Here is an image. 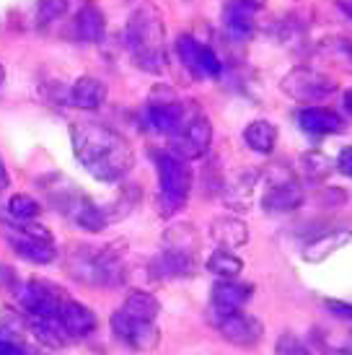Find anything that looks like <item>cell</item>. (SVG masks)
I'll return each mask as SVG.
<instances>
[{
    "instance_id": "cell-9",
    "label": "cell",
    "mask_w": 352,
    "mask_h": 355,
    "mask_svg": "<svg viewBox=\"0 0 352 355\" xmlns=\"http://www.w3.org/2000/svg\"><path fill=\"white\" fill-rule=\"evenodd\" d=\"M174 52L197 80H215L223 76V60L218 58V52L210 44L197 40L195 34H179Z\"/></svg>"
},
{
    "instance_id": "cell-29",
    "label": "cell",
    "mask_w": 352,
    "mask_h": 355,
    "mask_svg": "<svg viewBox=\"0 0 352 355\" xmlns=\"http://www.w3.org/2000/svg\"><path fill=\"white\" fill-rule=\"evenodd\" d=\"M42 213L39 200H34L26 192H19V195H10L8 202H6V218L10 220H19V223H29V220H37V216Z\"/></svg>"
},
{
    "instance_id": "cell-21",
    "label": "cell",
    "mask_w": 352,
    "mask_h": 355,
    "mask_svg": "<svg viewBox=\"0 0 352 355\" xmlns=\"http://www.w3.org/2000/svg\"><path fill=\"white\" fill-rule=\"evenodd\" d=\"M161 249H168V252H176V254H186V257H200V234L192 223H174L164 231V239H161Z\"/></svg>"
},
{
    "instance_id": "cell-13",
    "label": "cell",
    "mask_w": 352,
    "mask_h": 355,
    "mask_svg": "<svg viewBox=\"0 0 352 355\" xmlns=\"http://www.w3.org/2000/svg\"><path fill=\"white\" fill-rule=\"evenodd\" d=\"M109 324H112V332H114L119 343H125V345L137 350V353H150L161 343V329H158L156 322L135 319V316L125 314L122 309H117L112 314Z\"/></svg>"
},
{
    "instance_id": "cell-14",
    "label": "cell",
    "mask_w": 352,
    "mask_h": 355,
    "mask_svg": "<svg viewBox=\"0 0 352 355\" xmlns=\"http://www.w3.org/2000/svg\"><path fill=\"white\" fill-rule=\"evenodd\" d=\"M264 8V0H225L223 3V26L228 37L236 42L252 40L259 29V13Z\"/></svg>"
},
{
    "instance_id": "cell-32",
    "label": "cell",
    "mask_w": 352,
    "mask_h": 355,
    "mask_svg": "<svg viewBox=\"0 0 352 355\" xmlns=\"http://www.w3.org/2000/svg\"><path fill=\"white\" fill-rule=\"evenodd\" d=\"M274 355H313V353L295 335L285 332V335H280L277 345H274Z\"/></svg>"
},
{
    "instance_id": "cell-30",
    "label": "cell",
    "mask_w": 352,
    "mask_h": 355,
    "mask_svg": "<svg viewBox=\"0 0 352 355\" xmlns=\"http://www.w3.org/2000/svg\"><path fill=\"white\" fill-rule=\"evenodd\" d=\"M207 272H213L218 277H238L244 272V262L231 252V249H215L207 257Z\"/></svg>"
},
{
    "instance_id": "cell-4",
    "label": "cell",
    "mask_w": 352,
    "mask_h": 355,
    "mask_svg": "<svg viewBox=\"0 0 352 355\" xmlns=\"http://www.w3.org/2000/svg\"><path fill=\"white\" fill-rule=\"evenodd\" d=\"M153 164L158 174V216L171 218L186 205L195 184V174L189 168V161L174 156L171 150H153Z\"/></svg>"
},
{
    "instance_id": "cell-38",
    "label": "cell",
    "mask_w": 352,
    "mask_h": 355,
    "mask_svg": "<svg viewBox=\"0 0 352 355\" xmlns=\"http://www.w3.org/2000/svg\"><path fill=\"white\" fill-rule=\"evenodd\" d=\"M295 3H301V0H295Z\"/></svg>"
},
{
    "instance_id": "cell-17",
    "label": "cell",
    "mask_w": 352,
    "mask_h": 355,
    "mask_svg": "<svg viewBox=\"0 0 352 355\" xmlns=\"http://www.w3.org/2000/svg\"><path fill=\"white\" fill-rule=\"evenodd\" d=\"M109 89L104 80L94 78V76H83L78 78L68 91V104L80 112H96L107 104Z\"/></svg>"
},
{
    "instance_id": "cell-6",
    "label": "cell",
    "mask_w": 352,
    "mask_h": 355,
    "mask_svg": "<svg viewBox=\"0 0 352 355\" xmlns=\"http://www.w3.org/2000/svg\"><path fill=\"white\" fill-rule=\"evenodd\" d=\"M197 112L200 109L189 107L186 101L174 96L168 89H156L150 94V101L146 104V109H143V122L150 132L171 138L174 132L184 128L186 119L195 117Z\"/></svg>"
},
{
    "instance_id": "cell-26",
    "label": "cell",
    "mask_w": 352,
    "mask_h": 355,
    "mask_svg": "<svg viewBox=\"0 0 352 355\" xmlns=\"http://www.w3.org/2000/svg\"><path fill=\"white\" fill-rule=\"evenodd\" d=\"M334 171L332 158L322 153V150H306L298 156V174L303 182H311V184H319L324 179H329Z\"/></svg>"
},
{
    "instance_id": "cell-31",
    "label": "cell",
    "mask_w": 352,
    "mask_h": 355,
    "mask_svg": "<svg viewBox=\"0 0 352 355\" xmlns=\"http://www.w3.org/2000/svg\"><path fill=\"white\" fill-rule=\"evenodd\" d=\"M65 10H68V0H39L37 21L42 26H47L52 21H58L60 16H65Z\"/></svg>"
},
{
    "instance_id": "cell-10",
    "label": "cell",
    "mask_w": 352,
    "mask_h": 355,
    "mask_svg": "<svg viewBox=\"0 0 352 355\" xmlns=\"http://www.w3.org/2000/svg\"><path fill=\"white\" fill-rule=\"evenodd\" d=\"M306 192L295 174L285 166H274L270 171V184L262 198V205L267 213H290L303 205Z\"/></svg>"
},
{
    "instance_id": "cell-1",
    "label": "cell",
    "mask_w": 352,
    "mask_h": 355,
    "mask_svg": "<svg viewBox=\"0 0 352 355\" xmlns=\"http://www.w3.org/2000/svg\"><path fill=\"white\" fill-rule=\"evenodd\" d=\"M70 143L76 161L96 182L112 184L125 179L135 166V150L119 130L104 122H76L70 125Z\"/></svg>"
},
{
    "instance_id": "cell-36",
    "label": "cell",
    "mask_w": 352,
    "mask_h": 355,
    "mask_svg": "<svg viewBox=\"0 0 352 355\" xmlns=\"http://www.w3.org/2000/svg\"><path fill=\"white\" fill-rule=\"evenodd\" d=\"M8 184H10L8 168H6V161H3V156H0V192L8 189Z\"/></svg>"
},
{
    "instance_id": "cell-20",
    "label": "cell",
    "mask_w": 352,
    "mask_h": 355,
    "mask_svg": "<svg viewBox=\"0 0 352 355\" xmlns=\"http://www.w3.org/2000/svg\"><path fill=\"white\" fill-rule=\"evenodd\" d=\"M254 296L252 283H238L236 277H220L213 286V306L215 309H244Z\"/></svg>"
},
{
    "instance_id": "cell-8",
    "label": "cell",
    "mask_w": 352,
    "mask_h": 355,
    "mask_svg": "<svg viewBox=\"0 0 352 355\" xmlns=\"http://www.w3.org/2000/svg\"><path fill=\"white\" fill-rule=\"evenodd\" d=\"M207 319L218 329V335L223 337L225 343H231V345L254 347L262 343V322L256 316L246 314L244 309H215V306H210Z\"/></svg>"
},
{
    "instance_id": "cell-24",
    "label": "cell",
    "mask_w": 352,
    "mask_h": 355,
    "mask_svg": "<svg viewBox=\"0 0 352 355\" xmlns=\"http://www.w3.org/2000/svg\"><path fill=\"white\" fill-rule=\"evenodd\" d=\"M256 184H259V171L256 168H246L241 174H236L234 182L225 187V205L236 207V210L249 207L252 198H254Z\"/></svg>"
},
{
    "instance_id": "cell-15",
    "label": "cell",
    "mask_w": 352,
    "mask_h": 355,
    "mask_svg": "<svg viewBox=\"0 0 352 355\" xmlns=\"http://www.w3.org/2000/svg\"><path fill=\"white\" fill-rule=\"evenodd\" d=\"M58 319L62 329H65V335L70 340H80V337H88L96 332L98 327V319L96 314L88 309L86 304H80V301H73V298H62L58 306Z\"/></svg>"
},
{
    "instance_id": "cell-34",
    "label": "cell",
    "mask_w": 352,
    "mask_h": 355,
    "mask_svg": "<svg viewBox=\"0 0 352 355\" xmlns=\"http://www.w3.org/2000/svg\"><path fill=\"white\" fill-rule=\"evenodd\" d=\"M324 306H326L337 319H344V322H350L352 319V309H350V304H344V301L332 298V301H324Z\"/></svg>"
},
{
    "instance_id": "cell-25",
    "label": "cell",
    "mask_w": 352,
    "mask_h": 355,
    "mask_svg": "<svg viewBox=\"0 0 352 355\" xmlns=\"http://www.w3.org/2000/svg\"><path fill=\"white\" fill-rule=\"evenodd\" d=\"M26 324H29L31 335L37 337L42 345L60 350V347H65L70 343V337L65 335L58 316H26Z\"/></svg>"
},
{
    "instance_id": "cell-33",
    "label": "cell",
    "mask_w": 352,
    "mask_h": 355,
    "mask_svg": "<svg viewBox=\"0 0 352 355\" xmlns=\"http://www.w3.org/2000/svg\"><path fill=\"white\" fill-rule=\"evenodd\" d=\"M316 345H319V350H322L324 355H352V350H350V343L347 340H342L340 345H329L326 340H324L322 335H316Z\"/></svg>"
},
{
    "instance_id": "cell-11",
    "label": "cell",
    "mask_w": 352,
    "mask_h": 355,
    "mask_svg": "<svg viewBox=\"0 0 352 355\" xmlns=\"http://www.w3.org/2000/svg\"><path fill=\"white\" fill-rule=\"evenodd\" d=\"M13 291L24 316H58V306L65 298V291L47 280H24Z\"/></svg>"
},
{
    "instance_id": "cell-23",
    "label": "cell",
    "mask_w": 352,
    "mask_h": 355,
    "mask_svg": "<svg viewBox=\"0 0 352 355\" xmlns=\"http://www.w3.org/2000/svg\"><path fill=\"white\" fill-rule=\"evenodd\" d=\"M73 26H76L78 40L96 44V42H101L104 40V34H107V16H104L101 8H96L94 3H86V6L78 10V16H76V24H73Z\"/></svg>"
},
{
    "instance_id": "cell-16",
    "label": "cell",
    "mask_w": 352,
    "mask_h": 355,
    "mask_svg": "<svg viewBox=\"0 0 352 355\" xmlns=\"http://www.w3.org/2000/svg\"><path fill=\"white\" fill-rule=\"evenodd\" d=\"M295 122L306 135H316V138L344 132V117L329 107H303L295 114Z\"/></svg>"
},
{
    "instance_id": "cell-18",
    "label": "cell",
    "mask_w": 352,
    "mask_h": 355,
    "mask_svg": "<svg viewBox=\"0 0 352 355\" xmlns=\"http://www.w3.org/2000/svg\"><path fill=\"white\" fill-rule=\"evenodd\" d=\"M150 272L158 280H184L197 272V259L186 254H176L168 249H161L153 259H150Z\"/></svg>"
},
{
    "instance_id": "cell-2",
    "label": "cell",
    "mask_w": 352,
    "mask_h": 355,
    "mask_svg": "<svg viewBox=\"0 0 352 355\" xmlns=\"http://www.w3.org/2000/svg\"><path fill=\"white\" fill-rule=\"evenodd\" d=\"M122 42L137 70L153 76L166 70V21L153 3L132 8L122 29Z\"/></svg>"
},
{
    "instance_id": "cell-37",
    "label": "cell",
    "mask_w": 352,
    "mask_h": 355,
    "mask_svg": "<svg viewBox=\"0 0 352 355\" xmlns=\"http://www.w3.org/2000/svg\"><path fill=\"white\" fill-rule=\"evenodd\" d=\"M3 83H6V68H3V62H0V89H3Z\"/></svg>"
},
{
    "instance_id": "cell-27",
    "label": "cell",
    "mask_w": 352,
    "mask_h": 355,
    "mask_svg": "<svg viewBox=\"0 0 352 355\" xmlns=\"http://www.w3.org/2000/svg\"><path fill=\"white\" fill-rule=\"evenodd\" d=\"M125 314L135 316V319H146V322H156L158 314H161V304L153 293L148 291H130L125 304L119 306Z\"/></svg>"
},
{
    "instance_id": "cell-7",
    "label": "cell",
    "mask_w": 352,
    "mask_h": 355,
    "mask_svg": "<svg viewBox=\"0 0 352 355\" xmlns=\"http://www.w3.org/2000/svg\"><path fill=\"white\" fill-rule=\"evenodd\" d=\"M280 89H283L290 99L313 107V104H319V101L332 99L334 94L340 91V83H337V78H332L329 73H322V70L308 68V65H298V68H293L283 80H280Z\"/></svg>"
},
{
    "instance_id": "cell-22",
    "label": "cell",
    "mask_w": 352,
    "mask_h": 355,
    "mask_svg": "<svg viewBox=\"0 0 352 355\" xmlns=\"http://www.w3.org/2000/svg\"><path fill=\"white\" fill-rule=\"evenodd\" d=\"M277 140H280V130L270 119H254L244 128V143L259 156H270L277 148Z\"/></svg>"
},
{
    "instance_id": "cell-19",
    "label": "cell",
    "mask_w": 352,
    "mask_h": 355,
    "mask_svg": "<svg viewBox=\"0 0 352 355\" xmlns=\"http://www.w3.org/2000/svg\"><path fill=\"white\" fill-rule=\"evenodd\" d=\"M210 239L220 249H238L249 244V226L236 216H220L210 223Z\"/></svg>"
},
{
    "instance_id": "cell-5",
    "label": "cell",
    "mask_w": 352,
    "mask_h": 355,
    "mask_svg": "<svg viewBox=\"0 0 352 355\" xmlns=\"http://www.w3.org/2000/svg\"><path fill=\"white\" fill-rule=\"evenodd\" d=\"M3 223V234L8 247L31 265H52L58 259V247H55V236L47 226L39 223H19V220H10V218L0 216Z\"/></svg>"
},
{
    "instance_id": "cell-3",
    "label": "cell",
    "mask_w": 352,
    "mask_h": 355,
    "mask_svg": "<svg viewBox=\"0 0 352 355\" xmlns=\"http://www.w3.org/2000/svg\"><path fill=\"white\" fill-rule=\"evenodd\" d=\"M127 249L125 241H112L107 247H88L73 244L65 254V270L73 280L94 288H117L125 283V262L122 252Z\"/></svg>"
},
{
    "instance_id": "cell-28",
    "label": "cell",
    "mask_w": 352,
    "mask_h": 355,
    "mask_svg": "<svg viewBox=\"0 0 352 355\" xmlns=\"http://www.w3.org/2000/svg\"><path fill=\"white\" fill-rule=\"evenodd\" d=\"M347 241H350V234H347V231H332V234H324V236L313 239L311 244L306 247L303 257L308 259V262H322V259H326L332 252H337L340 247H344Z\"/></svg>"
},
{
    "instance_id": "cell-35",
    "label": "cell",
    "mask_w": 352,
    "mask_h": 355,
    "mask_svg": "<svg viewBox=\"0 0 352 355\" xmlns=\"http://www.w3.org/2000/svg\"><path fill=\"white\" fill-rule=\"evenodd\" d=\"M334 168L342 174V177H350L352 174V148H342L340 150V156H337V164Z\"/></svg>"
},
{
    "instance_id": "cell-12",
    "label": "cell",
    "mask_w": 352,
    "mask_h": 355,
    "mask_svg": "<svg viewBox=\"0 0 352 355\" xmlns=\"http://www.w3.org/2000/svg\"><path fill=\"white\" fill-rule=\"evenodd\" d=\"M210 143H213V122L202 112H197L195 117L186 119L184 128L171 135L168 150L184 161H197V158L207 156Z\"/></svg>"
}]
</instances>
